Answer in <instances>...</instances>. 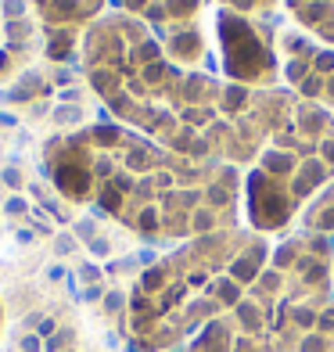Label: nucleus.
<instances>
[{"instance_id": "1", "label": "nucleus", "mask_w": 334, "mask_h": 352, "mask_svg": "<svg viewBox=\"0 0 334 352\" xmlns=\"http://www.w3.org/2000/svg\"><path fill=\"white\" fill-rule=\"evenodd\" d=\"M79 54L93 94L126 130L205 162H256L298 101L295 90H256L177 65L151 29L122 11L101 14Z\"/></svg>"}, {"instance_id": "2", "label": "nucleus", "mask_w": 334, "mask_h": 352, "mask_svg": "<svg viewBox=\"0 0 334 352\" xmlns=\"http://www.w3.org/2000/svg\"><path fill=\"white\" fill-rule=\"evenodd\" d=\"M43 169L76 205H98L148 237L216 234L237 212L234 166L187 158L126 126H87L43 144Z\"/></svg>"}, {"instance_id": "3", "label": "nucleus", "mask_w": 334, "mask_h": 352, "mask_svg": "<svg viewBox=\"0 0 334 352\" xmlns=\"http://www.w3.org/2000/svg\"><path fill=\"white\" fill-rule=\"evenodd\" d=\"M263 245L245 234H205L151 266L130 295V338L144 352L172 349L205 316L234 306L256 277Z\"/></svg>"}, {"instance_id": "4", "label": "nucleus", "mask_w": 334, "mask_h": 352, "mask_svg": "<svg viewBox=\"0 0 334 352\" xmlns=\"http://www.w3.org/2000/svg\"><path fill=\"white\" fill-rule=\"evenodd\" d=\"M334 180V116L302 98L269 137L245 180L248 216L259 230L284 227L313 190Z\"/></svg>"}, {"instance_id": "5", "label": "nucleus", "mask_w": 334, "mask_h": 352, "mask_svg": "<svg viewBox=\"0 0 334 352\" xmlns=\"http://www.w3.org/2000/svg\"><path fill=\"white\" fill-rule=\"evenodd\" d=\"M115 4L122 14L144 22L177 65H198V58L205 54L198 33L201 0H115Z\"/></svg>"}, {"instance_id": "6", "label": "nucleus", "mask_w": 334, "mask_h": 352, "mask_svg": "<svg viewBox=\"0 0 334 352\" xmlns=\"http://www.w3.org/2000/svg\"><path fill=\"white\" fill-rule=\"evenodd\" d=\"M219 40H223V69L227 79L245 87L266 90V83H274L277 61L266 51V40L245 14L223 11L219 14Z\"/></svg>"}, {"instance_id": "7", "label": "nucleus", "mask_w": 334, "mask_h": 352, "mask_svg": "<svg viewBox=\"0 0 334 352\" xmlns=\"http://www.w3.org/2000/svg\"><path fill=\"white\" fill-rule=\"evenodd\" d=\"M33 8L40 14L47 54L54 61H69L79 51L87 29L101 19L104 0H33Z\"/></svg>"}, {"instance_id": "8", "label": "nucleus", "mask_w": 334, "mask_h": 352, "mask_svg": "<svg viewBox=\"0 0 334 352\" xmlns=\"http://www.w3.org/2000/svg\"><path fill=\"white\" fill-rule=\"evenodd\" d=\"M280 43H284V72L291 79V90L334 116V51H324V47L298 36H284Z\"/></svg>"}, {"instance_id": "9", "label": "nucleus", "mask_w": 334, "mask_h": 352, "mask_svg": "<svg viewBox=\"0 0 334 352\" xmlns=\"http://www.w3.org/2000/svg\"><path fill=\"white\" fill-rule=\"evenodd\" d=\"M288 8L302 22V29L334 47V0H288Z\"/></svg>"}, {"instance_id": "10", "label": "nucleus", "mask_w": 334, "mask_h": 352, "mask_svg": "<svg viewBox=\"0 0 334 352\" xmlns=\"http://www.w3.org/2000/svg\"><path fill=\"white\" fill-rule=\"evenodd\" d=\"M309 227L313 230H324V234H334V184L331 190L313 205V212H309Z\"/></svg>"}, {"instance_id": "11", "label": "nucleus", "mask_w": 334, "mask_h": 352, "mask_svg": "<svg viewBox=\"0 0 334 352\" xmlns=\"http://www.w3.org/2000/svg\"><path fill=\"white\" fill-rule=\"evenodd\" d=\"M219 4H227V11L234 14H266L274 11L277 0H219Z\"/></svg>"}, {"instance_id": "12", "label": "nucleus", "mask_w": 334, "mask_h": 352, "mask_svg": "<svg viewBox=\"0 0 334 352\" xmlns=\"http://www.w3.org/2000/svg\"><path fill=\"white\" fill-rule=\"evenodd\" d=\"M0 324H4V309H0Z\"/></svg>"}]
</instances>
